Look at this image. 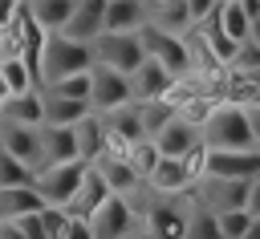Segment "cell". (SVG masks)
<instances>
[{
    "mask_svg": "<svg viewBox=\"0 0 260 239\" xmlns=\"http://www.w3.org/2000/svg\"><path fill=\"white\" fill-rule=\"evenodd\" d=\"M199 134L211 150H248V146H256L248 105H236V101H219L207 113V122L199 126Z\"/></svg>",
    "mask_w": 260,
    "mask_h": 239,
    "instance_id": "cell-1",
    "label": "cell"
},
{
    "mask_svg": "<svg viewBox=\"0 0 260 239\" xmlns=\"http://www.w3.org/2000/svg\"><path fill=\"white\" fill-rule=\"evenodd\" d=\"M89 45H93V65H114L122 73H134L146 61V45H142V32L138 28H130V32L102 28Z\"/></svg>",
    "mask_w": 260,
    "mask_h": 239,
    "instance_id": "cell-2",
    "label": "cell"
},
{
    "mask_svg": "<svg viewBox=\"0 0 260 239\" xmlns=\"http://www.w3.org/2000/svg\"><path fill=\"white\" fill-rule=\"evenodd\" d=\"M85 69H93V45L77 41L69 32H49V45H45V85L61 81L69 73H85Z\"/></svg>",
    "mask_w": 260,
    "mask_h": 239,
    "instance_id": "cell-3",
    "label": "cell"
},
{
    "mask_svg": "<svg viewBox=\"0 0 260 239\" xmlns=\"http://www.w3.org/2000/svg\"><path fill=\"white\" fill-rule=\"evenodd\" d=\"M142 45H146V57H154L171 77H183V73H191V65H195V53L187 49V41L179 36V32H167V28H158L154 20H146L142 28Z\"/></svg>",
    "mask_w": 260,
    "mask_h": 239,
    "instance_id": "cell-4",
    "label": "cell"
},
{
    "mask_svg": "<svg viewBox=\"0 0 260 239\" xmlns=\"http://www.w3.org/2000/svg\"><path fill=\"white\" fill-rule=\"evenodd\" d=\"M85 170H89V162L85 158H69V162H45V166H37V190H41V198L45 203H57V207H65L69 198H73V190H77V182L85 178Z\"/></svg>",
    "mask_w": 260,
    "mask_h": 239,
    "instance_id": "cell-5",
    "label": "cell"
},
{
    "mask_svg": "<svg viewBox=\"0 0 260 239\" xmlns=\"http://www.w3.org/2000/svg\"><path fill=\"white\" fill-rule=\"evenodd\" d=\"M93 109L98 113H110L126 101H134V85H130V73L114 69V65H93V93H89Z\"/></svg>",
    "mask_w": 260,
    "mask_h": 239,
    "instance_id": "cell-6",
    "label": "cell"
},
{
    "mask_svg": "<svg viewBox=\"0 0 260 239\" xmlns=\"http://www.w3.org/2000/svg\"><path fill=\"white\" fill-rule=\"evenodd\" d=\"M256 174H260V146H248V150H211L207 146L203 178H256Z\"/></svg>",
    "mask_w": 260,
    "mask_h": 239,
    "instance_id": "cell-7",
    "label": "cell"
},
{
    "mask_svg": "<svg viewBox=\"0 0 260 239\" xmlns=\"http://www.w3.org/2000/svg\"><path fill=\"white\" fill-rule=\"evenodd\" d=\"M89 227L98 239H126L130 227H134V207L122 198V194H110L93 215H89Z\"/></svg>",
    "mask_w": 260,
    "mask_h": 239,
    "instance_id": "cell-8",
    "label": "cell"
},
{
    "mask_svg": "<svg viewBox=\"0 0 260 239\" xmlns=\"http://www.w3.org/2000/svg\"><path fill=\"white\" fill-rule=\"evenodd\" d=\"M0 146L32 166H41V126H28V122H16V117H4L0 122Z\"/></svg>",
    "mask_w": 260,
    "mask_h": 239,
    "instance_id": "cell-9",
    "label": "cell"
},
{
    "mask_svg": "<svg viewBox=\"0 0 260 239\" xmlns=\"http://www.w3.org/2000/svg\"><path fill=\"white\" fill-rule=\"evenodd\" d=\"M110 194H114V190H110V182H106V178H102V170L89 162V170H85V178L77 182V190H73V198L65 203V211H69V215H77V219H89V215H93Z\"/></svg>",
    "mask_w": 260,
    "mask_h": 239,
    "instance_id": "cell-10",
    "label": "cell"
},
{
    "mask_svg": "<svg viewBox=\"0 0 260 239\" xmlns=\"http://www.w3.org/2000/svg\"><path fill=\"white\" fill-rule=\"evenodd\" d=\"M146 182L158 190V194H183L191 182H195V174H191V166H187V158H175V154H162L158 162H154V170L146 174Z\"/></svg>",
    "mask_w": 260,
    "mask_h": 239,
    "instance_id": "cell-11",
    "label": "cell"
},
{
    "mask_svg": "<svg viewBox=\"0 0 260 239\" xmlns=\"http://www.w3.org/2000/svg\"><path fill=\"white\" fill-rule=\"evenodd\" d=\"M69 158H81L77 154V130L57 126V122H41V166L45 162H69Z\"/></svg>",
    "mask_w": 260,
    "mask_h": 239,
    "instance_id": "cell-12",
    "label": "cell"
},
{
    "mask_svg": "<svg viewBox=\"0 0 260 239\" xmlns=\"http://www.w3.org/2000/svg\"><path fill=\"white\" fill-rule=\"evenodd\" d=\"M154 142H158V150L162 154H175V158H183L191 146H199L203 142V134H199V126L191 122V117H183V113H175L158 134H154Z\"/></svg>",
    "mask_w": 260,
    "mask_h": 239,
    "instance_id": "cell-13",
    "label": "cell"
},
{
    "mask_svg": "<svg viewBox=\"0 0 260 239\" xmlns=\"http://www.w3.org/2000/svg\"><path fill=\"white\" fill-rule=\"evenodd\" d=\"M171 73L154 61V57H146L134 73H130V85H134V101H150V97H167L171 93Z\"/></svg>",
    "mask_w": 260,
    "mask_h": 239,
    "instance_id": "cell-14",
    "label": "cell"
},
{
    "mask_svg": "<svg viewBox=\"0 0 260 239\" xmlns=\"http://www.w3.org/2000/svg\"><path fill=\"white\" fill-rule=\"evenodd\" d=\"M102 28H106V0H77L73 4V16L65 20L61 32H69L77 41H93Z\"/></svg>",
    "mask_w": 260,
    "mask_h": 239,
    "instance_id": "cell-15",
    "label": "cell"
},
{
    "mask_svg": "<svg viewBox=\"0 0 260 239\" xmlns=\"http://www.w3.org/2000/svg\"><path fill=\"white\" fill-rule=\"evenodd\" d=\"M41 97H45V122H57V126H73L81 122L93 105L85 97H69V93H57L49 85H41Z\"/></svg>",
    "mask_w": 260,
    "mask_h": 239,
    "instance_id": "cell-16",
    "label": "cell"
},
{
    "mask_svg": "<svg viewBox=\"0 0 260 239\" xmlns=\"http://www.w3.org/2000/svg\"><path fill=\"white\" fill-rule=\"evenodd\" d=\"M187 223H191V215L179 211L175 203H154L146 211V227H150L154 239H183L187 235Z\"/></svg>",
    "mask_w": 260,
    "mask_h": 239,
    "instance_id": "cell-17",
    "label": "cell"
},
{
    "mask_svg": "<svg viewBox=\"0 0 260 239\" xmlns=\"http://www.w3.org/2000/svg\"><path fill=\"white\" fill-rule=\"evenodd\" d=\"M0 117H16V122H28V126H41V122H45V97H41V89L4 93Z\"/></svg>",
    "mask_w": 260,
    "mask_h": 239,
    "instance_id": "cell-18",
    "label": "cell"
},
{
    "mask_svg": "<svg viewBox=\"0 0 260 239\" xmlns=\"http://www.w3.org/2000/svg\"><path fill=\"white\" fill-rule=\"evenodd\" d=\"M73 130H77V154L85 162H98L106 154V122H102V113L89 109L81 122H73Z\"/></svg>",
    "mask_w": 260,
    "mask_h": 239,
    "instance_id": "cell-19",
    "label": "cell"
},
{
    "mask_svg": "<svg viewBox=\"0 0 260 239\" xmlns=\"http://www.w3.org/2000/svg\"><path fill=\"white\" fill-rule=\"evenodd\" d=\"M93 166L102 170V178L110 182V190H114V194H126V190H130V186H134V182L142 178V174L134 170L130 154H102V158H98Z\"/></svg>",
    "mask_w": 260,
    "mask_h": 239,
    "instance_id": "cell-20",
    "label": "cell"
},
{
    "mask_svg": "<svg viewBox=\"0 0 260 239\" xmlns=\"http://www.w3.org/2000/svg\"><path fill=\"white\" fill-rule=\"evenodd\" d=\"M207 20H215V24H219L228 36H236V41H248L252 16H248V8H244L240 0H219V4H215V12H211Z\"/></svg>",
    "mask_w": 260,
    "mask_h": 239,
    "instance_id": "cell-21",
    "label": "cell"
},
{
    "mask_svg": "<svg viewBox=\"0 0 260 239\" xmlns=\"http://www.w3.org/2000/svg\"><path fill=\"white\" fill-rule=\"evenodd\" d=\"M146 24V4L142 0H106V28L130 32Z\"/></svg>",
    "mask_w": 260,
    "mask_h": 239,
    "instance_id": "cell-22",
    "label": "cell"
},
{
    "mask_svg": "<svg viewBox=\"0 0 260 239\" xmlns=\"http://www.w3.org/2000/svg\"><path fill=\"white\" fill-rule=\"evenodd\" d=\"M45 198L37 186H0V215L12 219V215H24V211H41Z\"/></svg>",
    "mask_w": 260,
    "mask_h": 239,
    "instance_id": "cell-23",
    "label": "cell"
},
{
    "mask_svg": "<svg viewBox=\"0 0 260 239\" xmlns=\"http://www.w3.org/2000/svg\"><path fill=\"white\" fill-rule=\"evenodd\" d=\"M73 4H77V0H28V12H32L49 32H61L65 20L73 16Z\"/></svg>",
    "mask_w": 260,
    "mask_h": 239,
    "instance_id": "cell-24",
    "label": "cell"
},
{
    "mask_svg": "<svg viewBox=\"0 0 260 239\" xmlns=\"http://www.w3.org/2000/svg\"><path fill=\"white\" fill-rule=\"evenodd\" d=\"M199 36H203L207 53H211L219 65H232V61H236V49H240V41H236V36H228V32H223L215 20H203V32H199Z\"/></svg>",
    "mask_w": 260,
    "mask_h": 239,
    "instance_id": "cell-25",
    "label": "cell"
},
{
    "mask_svg": "<svg viewBox=\"0 0 260 239\" xmlns=\"http://www.w3.org/2000/svg\"><path fill=\"white\" fill-rule=\"evenodd\" d=\"M32 182H37V166L0 146V186H32Z\"/></svg>",
    "mask_w": 260,
    "mask_h": 239,
    "instance_id": "cell-26",
    "label": "cell"
},
{
    "mask_svg": "<svg viewBox=\"0 0 260 239\" xmlns=\"http://www.w3.org/2000/svg\"><path fill=\"white\" fill-rule=\"evenodd\" d=\"M138 113H142V126H146V138H154L175 113H179V105L171 101V97H150V101H138Z\"/></svg>",
    "mask_w": 260,
    "mask_h": 239,
    "instance_id": "cell-27",
    "label": "cell"
},
{
    "mask_svg": "<svg viewBox=\"0 0 260 239\" xmlns=\"http://www.w3.org/2000/svg\"><path fill=\"white\" fill-rule=\"evenodd\" d=\"M0 85H4V93L37 89V85H32V77H28V65L20 61V53H12V57H4V61H0Z\"/></svg>",
    "mask_w": 260,
    "mask_h": 239,
    "instance_id": "cell-28",
    "label": "cell"
},
{
    "mask_svg": "<svg viewBox=\"0 0 260 239\" xmlns=\"http://www.w3.org/2000/svg\"><path fill=\"white\" fill-rule=\"evenodd\" d=\"M154 24L167 28V32H183V28H191L195 20H191L187 0H162V4L154 8Z\"/></svg>",
    "mask_w": 260,
    "mask_h": 239,
    "instance_id": "cell-29",
    "label": "cell"
},
{
    "mask_svg": "<svg viewBox=\"0 0 260 239\" xmlns=\"http://www.w3.org/2000/svg\"><path fill=\"white\" fill-rule=\"evenodd\" d=\"M215 219H219V231L228 235V239H244V231L252 227V211L248 207H223V211H215Z\"/></svg>",
    "mask_w": 260,
    "mask_h": 239,
    "instance_id": "cell-30",
    "label": "cell"
},
{
    "mask_svg": "<svg viewBox=\"0 0 260 239\" xmlns=\"http://www.w3.org/2000/svg\"><path fill=\"white\" fill-rule=\"evenodd\" d=\"M183 239H228V235L219 231V219H215V211L207 207V211H195V215H191Z\"/></svg>",
    "mask_w": 260,
    "mask_h": 239,
    "instance_id": "cell-31",
    "label": "cell"
},
{
    "mask_svg": "<svg viewBox=\"0 0 260 239\" xmlns=\"http://www.w3.org/2000/svg\"><path fill=\"white\" fill-rule=\"evenodd\" d=\"M49 89L69 93V97H85V101H89V93H93V69H85V73H69V77H61V81H49ZM89 105H93V101H89Z\"/></svg>",
    "mask_w": 260,
    "mask_h": 239,
    "instance_id": "cell-32",
    "label": "cell"
},
{
    "mask_svg": "<svg viewBox=\"0 0 260 239\" xmlns=\"http://www.w3.org/2000/svg\"><path fill=\"white\" fill-rule=\"evenodd\" d=\"M158 158H162V150H158V142H154V138H142V142H134V146H130V162H134V170H138L142 178L154 170V162H158Z\"/></svg>",
    "mask_w": 260,
    "mask_h": 239,
    "instance_id": "cell-33",
    "label": "cell"
},
{
    "mask_svg": "<svg viewBox=\"0 0 260 239\" xmlns=\"http://www.w3.org/2000/svg\"><path fill=\"white\" fill-rule=\"evenodd\" d=\"M12 223L28 235V239H49V231H45V219H41V211H24V215H12Z\"/></svg>",
    "mask_w": 260,
    "mask_h": 239,
    "instance_id": "cell-34",
    "label": "cell"
},
{
    "mask_svg": "<svg viewBox=\"0 0 260 239\" xmlns=\"http://www.w3.org/2000/svg\"><path fill=\"white\" fill-rule=\"evenodd\" d=\"M215 105H219V101H211V97H191L187 105H179V113H183V117H191L195 126H203V122H207V113H211Z\"/></svg>",
    "mask_w": 260,
    "mask_h": 239,
    "instance_id": "cell-35",
    "label": "cell"
},
{
    "mask_svg": "<svg viewBox=\"0 0 260 239\" xmlns=\"http://www.w3.org/2000/svg\"><path fill=\"white\" fill-rule=\"evenodd\" d=\"M61 239H98V235H93V227H89V219H77V215H69V223H65V231H61Z\"/></svg>",
    "mask_w": 260,
    "mask_h": 239,
    "instance_id": "cell-36",
    "label": "cell"
},
{
    "mask_svg": "<svg viewBox=\"0 0 260 239\" xmlns=\"http://www.w3.org/2000/svg\"><path fill=\"white\" fill-rule=\"evenodd\" d=\"M215 4H219V0H187V8H191V20H195V24H203V20L215 12Z\"/></svg>",
    "mask_w": 260,
    "mask_h": 239,
    "instance_id": "cell-37",
    "label": "cell"
},
{
    "mask_svg": "<svg viewBox=\"0 0 260 239\" xmlns=\"http://www.w3.org/2000/svg\"><path fill=\"white\" fill-rule=\"evenodd\" d=\"M244 207H248L252 215H260V174L248 178V198H244Z\"/></svg>",
    "mask_w": 260,
    "mask_h": 239,
    "instance_id": "cell-38",
    "label": "cell"
},
{
    "mask_svg": "<svg viewBox=\"0 0 260 239\" xmlns=\"http://www.w3.org/2000/svg\"><path fill=\"white\" fill-rule=\"evenodd\" d=\"M16 8H20V0H0V28H8V24H12Z\"/></svg>",
    "mask_w": 260,
    "mask_h": 239,
    "instance_id": "cell-39",
    "label": "cell"
},
{
    "mask_svg": "<svg viewBox=\"0 0 260 239\" xmlns=\"http://www.w3.org/2000/svg\"><path fill=\"white\" fill-rule=\"evenodd\" d=\"M0 239H28V235H24L12 219H0Z\"/></svg>",
    "mask_w": 260,
    "mask_h": 239,
    "instance_id": "cell-40",
    "label": "cell"
},
{
    "mask_svg": "<svg viewBox=\"0 0 260 239\" xmlns=\"http://www.w3.org/2000/svg\"><path fill=\"white\" fill-rule=\"evenodd\" d=\"M248 117H252V134H256V146H260V105H248Z\"/></svg>",
    "mask_w": 260,
    "mask_h": 239,
    "instance_id": "cell-41",
    "label": "cell"
},
{
    "mask_svg": "<svg viewBox=\"0 0 260 239\" xmlns=\"http://www.w3.org/2000/svg\"><path fill=\"white\" fill-rule=\"evenodd\" d=\"M248 41H256V45H260V12L252 16V28H248Z\"/></svg>",
    "mask_w": 260,
    "mask_h": 239,
    "instance_id": "cell-42",
    "label": "cell"
},
{
    "mask_svg": "<svg viewBox=\"0 0 260 239\" xmlns=\"http://www.w3.org/2000/svg\"><path fill=\"white\" fill-rule=\"evenodd\" d=\"M244 239H260V215H256V219H252V227H248V231H244Z\"/></svg>",
    "mask_w": 260,
    "mask_h": 239,
    "instance_id": "cell-43",
    "label": "cell"
},
{
    "mask_svg": "<svg viewBox=\"0 0 260 239\" xmlns=\"http://www.w3.org/2000/svg\"><path fill=\"white\" fill-rule=\"evenodd\" d=\"M248 105H260V85H252V97H248Z\"/></svg>",
    "mask_w": 260,
    "mask_h": 239,
    "instance_id": "cell-44",
    "label": "cell"
},
{
    "mask_svg": "<svg viewBox=\"0 0 260 239\" xmlns=\"http://www.w3.org/2000/svg\"><path fill=\"white\" fill-rule=\"evenodd\" d=\"M142 4H146V8H150V12H154V8H158V4H162V0H142Z\"/></svg>",
    "mask_w": 260,
    "mask_h": 239,
    "instance_id": "cell-45",
    "label": "cell"
},
{
    "mask_svg": "<svg viewBox=\"0 0 260 239\" xmlns=\"http://www.w3.org/2000/svg\"><path fill=\"white\" fill-rule=\"evenodd\" d=\"M0 219H4V215H0Z\"/></svg>",
    "mask_w": 260,
    "mask_h": 239,
    "instance_id": "cell-46",
    "label": "cell"
}]
</instances>
